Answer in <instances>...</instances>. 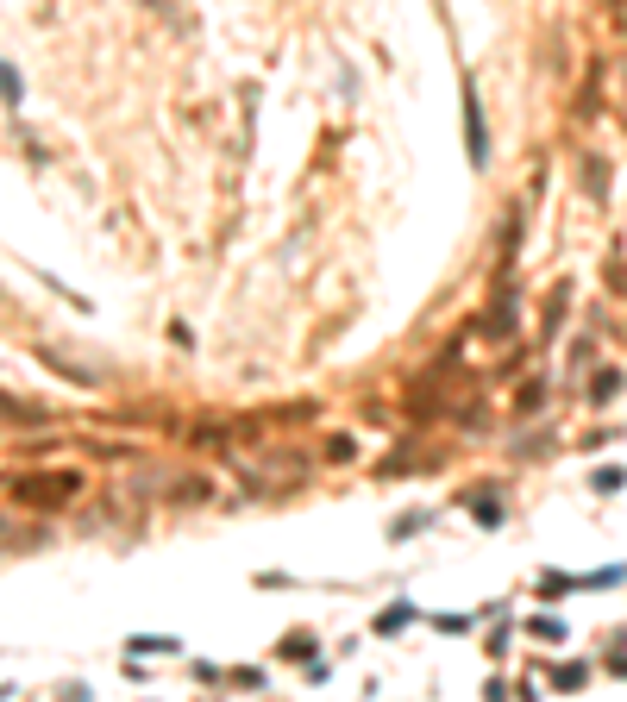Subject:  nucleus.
Returning <instances> with one entry per match:
<instances>
[{
  "instance_id": "nucleus-3",
  "label": "nucleus",
  "mask_w": 627,
  "mask_h": 702,
  "mask_svg": "<svg viewBox=\"0 0 627 702\" xmlns=\"http://www.w3.org/2000/svg\"><path fill=\"white\" fill-rule=\"evenodd\" d=\"M615 389H621V370H596V377H590V402H609Z\"/></svg>"
},
{
  "instance_id": "nucleus-1",
  "label": "nucleus",
  "mask_w": 627,
  "mask_h": 702,
  "mask_svg": "<svg viewBox=\"0 0 627 702\" xmlns=\"http://www.w3.org/2000/svg\"><path fill=\"white\" fill-rule=\"evenodd\" d=\"M13 496L26 502V508H69V502L82 496V477L76 471H32V477L13 483Z\"/></svg>"
},
{
  "instance_id": "nucleus-2",
  "label": "nucleus",
  "mask_w": 627,
  "mask_h": 702,
  "mask_svg": "<svg viewBox=\"0 0 627 702\" xmlns=\"http://www.w3.org/2000/svg\"><path fill=\"white\" fill-rule=\"evenodd\" d=\"M464 138H471V163L483 170V163H490V126H483L477 95H464Z\"/></svg>"
},
{
  "instance_id": "nucleus-4",
  "label": "nucleus",
  "mask_w": 627,
  "mask_h": 702,
  "mask_svg": "<svg viewBox=\"0 0 627 702\" xmlns=\"http://www.w3.org/2000/svg\"><path fill=\"white\" fill-rule=\"evenodd\" d=\"M0 101H19V76H13V63H0Z\"/></svg>"
}]
</instances>
